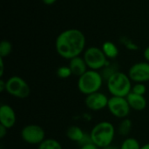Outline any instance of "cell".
Listing matches in <instances>:
<instances>
[{"instance_id": "7402d4cb", "label": "cell", "mask_w": 149, "mask_h": 149, "mask_svg": "<svg viewBox=\"0 0 149 149\" xmlns=\"http://www.w3.org/2000/svg\"><path fill=\"white\" fill-rule=\"evenodd\" d=\"M132 93L144 96L147 93V86L144 83H134L132 87Z\"/></svg>"}, {"instance_id": "5b68a950", "label": "cell", "mask_w": 149, "mask_h": 149, "mask_svg": "<svg viewBox=\"0 0 149 149\" xmlns=\"http://www.w3.org/2000/svg\"><path fill=\"white\" fill-rule=\"evenodd\" d=\"M82 57L86 61L88 69L94 71H101L110 61L106 57L102 49L97 46L86 48Z\"/></svg>"}, {"instance_id": "4fadbf2b", "label": "cell", "mask_w": 149, "mask_h": 149, "mask_svg": "<svg viewBox=\"0 0 149 149\" xmlns=\"http://www.w3.org/2000/svg\"><path fill=\"white\" fill-rule=\"evenodd\" d=\"M126 98L131 109L134 111H142L147 107L148 101L143 95L135 94L131 92Z\"/></svg>"}, {"instance_id": "7c38bea8", "label": "cell", "mask_w": 149, "mask_h": 149, "mask_svg": "<svg viewBox=\"0 0 149 149\" xmlns=\"http://www.w3.org/2000/svg\"><path fill=\"white\" fill-rule=\"evenodd\" d=\"M68 66L70 67L72 75L77 76V77H80L88 70L86 63L84 60L83 57H81V56H79V57L70 59Z\"/></svg>"}, {"instance_id": "4316f807", "label": "cell", "mask_w": 149, "mask_h": 149, "mask_svg": "<svg viewBox=\"0 0 149 149\" xmlns=\"http://www.w3.org/2000/svg\"><path fill=\"white\" fill-rule=\"evenodd\" d=\"M3 72H4V64H3V58H0V77L1 79L3 76Z\"/></svg>"}, {"instance_id": "4dcf8cb0", "label": "cell", "mask_w": 149, "mask_h": 149, "mask_svg": "<svg viewBox=\"0 0 149 149\" xmlns=\"http://www.w3.org/2000/svg\"><path fill=\"white\" fill-rule=\"evenodd\" d=\"M141 149H149V143H147V144H145V145L141 146Z\"/></svg>"}, {"instance_id": "603a6c76", "label": "cell", "mask_w": 149, "mask_h": 149, "mask_svg": "<svg viewBox=\"0 0 149 149\" xmlns=\"http://www.w3.org/2000/svg\"><path fill=\"white\" fill-rule=\"evenodd\" d=\"M120 42L127 47V49H128L130 51H137L139 48L136 44H134L132 40H130L127 38H122Z\"/></svg>"}, {"instance_id": "7a4b0ae2", "label": "cell", "mask_w": 149, "mask_h": 149, "mask_svg": "<svg viewBox=\"0 0 149 149\" xmlns=\"http://www.w3.org/2000/svg\"><path fill=\"white\" fill-rule=\"evenodd\" d=\"M115 127L110 121L107 120L97 123L90 132L93 143L100 149L111 146L115 138Z\"/></svg>"}, {"instance_id": "8992f818", "label": "cell", "mask_w": 149, "mask_h": 149, "mask_svg": "<svg viewBox=\"0 0 149 149\" xmlns=\"http://www.w3.org/2000/svg\"><path fill=\"white\" fill-rule=\"evenodd\" d=\"M6 93L17 99H25L31 93L28 83L19 76H11L6 80Z\"/></svg>"}, {"instance_id": "9a60e30c", "label": "cell", "mask_w": 149, "mask_h": 149, "mask_svg": "<svg viewBox=\"0 0 149 149\" xmlns=\"http://www.w3.org/2000/svg\"><path fill=\"white\" fill-rule=\"evenodd\" d=\"M85 134L86 133L79 126H72L66 131V137L70 141L73 142H77L78 144L82 141Z\"/></svg>"}, {"instance_id": "d4e9b609", "label": "cell", "mask_w": 149, "mask_h": 149, "mask_svg": "<svg viewBox=\"0 0 149 149\" xmlns=\"http://www.w3.org/2000/svg\"><path fill=\"white\" fill-rule=\"evenodd\" d=\"M7 132H8V129L0 125V139L3 140L7 135Z\"/></svg>"}, {"instance_id": "44dd1931", "label": "cell", "mask_w": 149, "mask_h": 149, "mask_svg": "<svg viewBox=\"0 0 149 149\" xmlns=\"http://www.w3.org/2000/svg\"><path fill=\"white\" fill-rule=\"evenodd\" d=\"M56 73H57L58 77L60 78V79H67V78H69L70 76L72 75V71H71V69H70V67L68 65H62V66L58 67L57 69Z\"/></svg>"}, {"instance_id": "3957f363", "label": "cell", "mask_w": 149, "mask_h": 149, "mask_svg": "<svg viewBox=\"0 0 149 149\" xmlns=\"http://www.w3.org/2000/svg\"><path fill=\"white\" fill-rule=\"evenodd\" d=\"M107 87L112 96L126 98L131 92L133 82L128 74L118 71L113 74L107 81Z\"/></svg>"}, {"instance_id": "d6986e66", "label": "cell", "mask_w": 149, "mask_h": 149, "mask_svg": "<svg viewBox=\"0 0 149 149\" xmlns=\"http://www.w3.org/2000/svg\"><path fill=\"white\" fill-rule=\"evenodd\" d=\"M141 148L139 141L133 137H127L120 146V149H141Z\"/></svg>"}, {"instance_id": "277c9868", "label": "cell", "mask_w": 149, "mask_h": 149, "mask_svg": "<svg viewBox=\"0 0 149 149\" xmlns=\"http://www.w3.org/2000/svg\"><path fill=\"white\" fill-rule=\"evenodd\" d=\"M104 83V79L100 71L88 69L83 75L79 77L78 89L79 91L87 96L89 94L100 92Z\"/></svg>"}, {"instance_id": "52a82bcc", "label": "cell", "mask_w": 149, "mask_h": 149, "mask_svg": "<svg viewBox=\"0 0 149 149\" xmlns=\"http://www.w3.org/2000/svg\"><path fill=\"white\" fill-rule=\"evenodd\" d=\"M107 109L113 117L120 120L127 118L131 111V107L127 100V98L116 96H112L109 98Z\"/></svg>"}, {"instance_id": "6da1fadb", "label": "cell", "mask_w": 149, "mask_h": 149, "mask_svg": "<svg viewBox=\"0 0 149 149\" xmlns=\"http://www.w3.org/2000/svg\"><path fill=\"white\" fill-rule=\"evenodd\" d=\"M86 39L85 34L75 28H71L60 32L55 40L57 53L65 59H72L84 53Z\"/></svg>"}, {"instance_id": "ffe728a7", "label": "cell", "mask_w": 149, "mask_h": 149, "mask_svg": "<svg viewBox=\"0 0 149 149\" xmlns=\"http://www.w3.org/2000/svg\"><path fill=\"white\" fill-rule=\"evenodd\" d=\"M12 52V44L6 39H3L0 43V58L8 57Z\"/></svg>"}, {"instance_id": "2e32d148", "label": "cell", "mask_w": 149, "mask_h": 149, "mask_svg": "<svg viewBox=\"0 0 149 149\" xmlns=\"http://www.w3.org/2000/svg\"><path fill=\"white\" fill-rule=\"evenodd\" d=\"M132 127H133V122L131 121L130 119L126 118L121 120V121L120 122L117 128V132L120 136L126 137L129 135V134L131 133Z\"/></svg>"}, {"instance_id": "ba28073f", "label": "cell", "mask_w": 149, "mask_h": 149, "mask_svg": "<svg viewBox=\"0 0 149 149\" xmlns=\"http://www.w3.org/2000/svg\"><path fill=\"white\" fill-rule=\"evenodd\" d=\"M20 135L22 140L30 145H39L45 139V132L42 127L36 124H29L24 126Z\"/></svg>"}, {"instance_id": "ac0fdd59", "label": "cell", "mask_w": 149, "mask_h": 149, "mask_svg": "<svg viewBox=\"0 0 149 149\" xmlns=\"http://www.w3.org/2000/svg\"><path fill=\"white\" fill-rule=\"evenodd\" d=\"M118 71H119V69H118L117 65L114 64V63H111V62L109 61V63H108V64L100 71V73H101V75H102L104 80L107 81L113 74H114V73L117 72Z\"/></svg>"}, {"instance_id": "f546056e", "label": "cell", "mask_w": 149, "mask_h": 149, "mask_svg": "<svg viewBox=\"0 0 149 149\" xmlns=\"http://www.w3.org/2000/svg\"><path fill=\"white\" fill-rule=\"evenodd\" d=\"M101 149H120V148L116 147V146H113V145H111V146H108L107 148H104Z\"/></svg>"}, {"instance_id": "8fae6325", "label": "cell", "mask_w": 149, "mask_h": 149, "mask_svg": "<svg viewBox=\"0 0 149 149\" xmlns=\"http://www.w3.org/2000/svg\"><path fill=\"white\" fill-rule=\"evenodd\" d=\"M17 121V116L14 109L7 104L0 106V125L7 129L12 128Z\"/></svg>"}, {"instance_id": "e0dca14e", "label": "cell", "mask_w": 149, "mask_h": 149, "mask_svg": "<svg viewBox=\"0 0 149 149\" xmlns=\"http://www.w3.org/2000/svg\"><path fill=\"white\" fill-rule=\"evenodd\" d=\"M38 149H63L61 143L55 139H45L38 147Z\"/></svg>"}, {"instance_id": "cb8c5ba5", "label": "cell", "mask_w": 149, "mask_h": 149, "mask_svg": "<svg viewBox=\"0 0 149 149\" xmlns=\"http://www.w3.org/2000/svg\"><path fill=\"white\" fill-rule=\"evenodd\" d=\"M79 149H100L99 147H97L94 143L91 142V143H87V144H85L83 146H80V148Z\"/></svg>"}, {"instance_id": "484cf974", "label": "cell", "mask_w": 149, "mask_h": 149, "mask_svg": "<svg viewBox=\"0 0 149 149\" xmlns=\"http://www.w3.org/2000/svg\"><path fill=\"white\" fill-rule=\"evenodd\" d=\"M143 58H144L145 61L149 63V45L145 48V50L143 52Z\"/></svg>"}, {"instance_id": "83f0119b", "label": "cell", "mask_w": 149, "mask_h": 149, "mask_svg": "<svg viewBox=\"0 0 149 149\" xmlns=\"http://www.w3.org/2000/svg\"><path fill=\"white\" fill-rule=\"evenodd\" d=\"M0 92H6V81H4L3 79H0Z\"/></svg>"}, {"instance_id": "5bb4252c", "label": "cell", "mask_w": 149, "mask_h": 149, "mask_svg": "<svg viewBox=\"0 0 149 149\" xmlns=\"http://www.w3.org/2000/svg\"><path fill=\"white\" fill-rule=\"evenodd\" d=\"M101 49L103 51V52L105 53L106 57L111 60V59H114L119 56L120 51L118 46L112 41H106L102 44Z\"/></svg>"}, {"instance_id": "30bf717a", "label": "cell", "mask_w": 149, "mask_h": 149, "mask_svg": "<svg viewBox=\"0 0 149 149\" xmlns=\"http://www.w3.org/2000/svg\"><path fill=\"white\" fill-rule=\"evenodd\" d=\"M108 100L109 98L104 93H101L100 91L86 96L85 104L89 110L97 112L107 108Z\"/></svg>"}, {"instance_id": "f1b7e54d", "label": "cell", "mask_w": 149, "mask_h": 149, "mask_svg": "<svg viewBox=\"0 0 149 149\" xmlns=\"http://www.w3.org/2000/svg\"><path fill=\"white\" fill-rule=\"evenodd\" d=\"M42 2L46 5H52L57 2V0H42Z\"/></svg>"}, {"instance_id": "9c48e42d", "label": "cell", "mask_w": 149, "mask_h": 149, "mask_svg": "<svg viewBox=\"0 0 149 149\" xmlns=\"http://www.w3.org/2000/svg\"><path fill=\"white\" fill-rule=\"evenodd\" d=\"M128 76L134 83H147L149 81V63L141 61L134 64L128 70Z\"/></svg>"}]
</instances>
